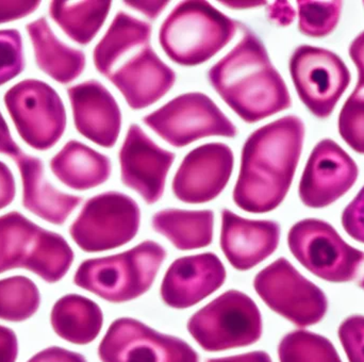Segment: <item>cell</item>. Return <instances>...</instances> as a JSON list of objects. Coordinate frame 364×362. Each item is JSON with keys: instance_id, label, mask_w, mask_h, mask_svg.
Wrapping results in <instances>:
<instances>
[{"instance_id": "4fadbf2b", "label": "cell", "mask_w": 364, "mask_h": 362, "mask_svg": "<svg viewBox=\"0 0 364 362\" xmlns=\"http://www.w3.org/2000/svg\"><path fill=\"white\" fill-rule=\"evenodd\" d=\"M102 362H199L186 341L132 318L112 322L98 346Z\"/></svg>"}, {"instance_id": "d6986e66", "label": "cell", "mask_w": 364, "mask_h": 362, "mask_svg": "<svg viewBox=\"0 0 364 362\" xmlns=\"http://www.w3.org/2000/svg\"><path fill=\"white\" fill-rule=\"evenodd\" d=\"M280 233L275 220H248L222 210L220 248L237 271H248L272 256L279 245Z\"/></svg>"}, {"instance_id": "4316f807", "label": "cell", "mask_w": 364, "mask_h": 362, "mask_svg": "<svg viewBox=\"0 0 364 362\" xmlns=\"http://www.w3.org/2000/svg\"><path fill=\"white\" fill-rule=\"evenodd\" d=\"M111 6V1H51L49 15L70 40L85 46L102 29Z\"/></svg>"}, {"instance_id": "7c38bea8", "label": "cell", "mask_w": 364, "mask_h": 362, "mask_svg": "<svg viewBox=\"0 0 364 362\" xmlns=\"http://www.w3.org/2000/svg\"><path fill=\"white\" fill-rule=\"evenodd\" d=\"M289 68L299 98L318 119L333 112L352 78L339 55L310 45L295 49Z\"/></svg>"}, {"instance_id": "7bdbcfd3", "label": "cell", "mask_w": 364, "mask_h": 362, "mask_svg": "<svg viewBox=\"0 0 364 362\" xmlns=\"http://www.w3.org/2000/svg\"><path fill=\"white\" fill-rule=\"evenodd\" d=\"M205 362H273L271 356L263 351L235 355V356L222 357V358L209 359Z\"/></svg>"}, {"instance_id": "5b68a950", "label": "cell", "mask_w": 364, "mask_h": 362, "mask_svg": "<svg viewBox=\"0 0 364 362\" xmlns=\"http://www.w3.org/2000/svg\"><path fill=\"white\" fill-rule=\"evenodd\" d=\"M166 255L164 246L147 240L127 252L83 261L74 284L111 303L134 301L153 286Z\"/></svg>"}, {"instance_id": "8d00e7d4", "label": "cell", "mask_w": 364, "mask_h": 362, "mask_svg": "<svg viewBox=\"0 0 364 362\" xmlns=\"http://www.w3.org/2000/svg\"><path fill=\"white\" fill-rule=\"evenodd\" d=\"M16 196V181L8 164L0 161V210L6 209Z\"/></svg>"}, {"instance_id": "6da1fadb", "label": "cell", "mask_w": 364, "mask_h": 362, "mask_svg": "<svg viewBox=\"0 0 364 362\" xmlns=\"http://www.w3.org/2000/svg\"><path fill=\"white\" fill-rule=\"evenodd\" d=\"M305 125L288 115L257 129L244 143L233 201L250 213H267L288 195L303 151Z\"/></svg>"}, {"instance_id": "836d02e7", "label": "cell", "mask_w": 364, "mask_h": 362, "mask_svg": "<svg viewBox=\"0 0 364 362\" xmlns=\"http://www.w3.org/2000/svg\"><path fill=\"white\" fill-rule=\"evenodd\" d=\"M341 222L352 239L364 244V186L343 210Z\"/></svg>"}, {"instance_id": "9a60e30c", "label": "cell", "mask_w": 364, "mask_h": 362, "mask_svg": "<svg viewBox=\"0 0 364 362\" xmlns=\"http://www.w3.org/2000/svg\"><path fill=\"white\" fill-rule=\"evenodd\" d=\"M175 157L174 153L156 144L140 126L132 124L119 154L122 181L153 205L164 195Z\"/></svg>"}, {"instance_id": "8fae6325", "label": "cell", "mask_w": 364, "mask_h": 362, "mask_svg": "<svg viewBox=\"0 0 364 362\" xmlns=\"http://www.w3.org/2000/svg\"><path fill=\"white\" fill-rule=\"evenodd\" d=\"M160 138L176 149L208 137L235 138L237 129L218 105L203 93L182 94L143 117Z\"/></svg>"}, {"instance_id": "f546056e", "label": "cell", "mask_w": 364, "mask_h": 362, "mask_svg": "<svg viewBox=\"0 0 364 362\" xmlns=\"http://www.w3.org/2000/svg\"><path fill=\"white\" fill-rule=\"evenodd\" d=\"M342 1L299 0V29L310 38L329 36L340 21Z\"/></svg>"}, {"instance_id": "f35d334b", "label": "cell", "mask_w": 364, "mask_h": 362, "mask_svg": "<svg viewBox=\"0 0 364 362\" xmlns=\"http://www.w3.org/2000/svg\"><path fill=\"white\" fill-rule=\"evenodd\" d=\"M267 16L273 23L282 27H287L294 21L296 17L293 6L288 1H275L267 6Z\"/></svg>"}, {"instance_id": "8992f818", "label": "cell", "mask_w": 364, "mask_h": 362, "mask_svg": "<svg viewBox=\"0 0 364 362\" xmlns=\"http://www.w3.org/2000/svg\"><path fill=\"white\" fill-rule=\"evenodd\" d=\"M188 333L205 352H222L252 346L260 340L262 316L245 293L229 290L195 312Z\"/></svg>"}, {"instance_id": "3957f363", "label": "cell", "mask_w": 364, "mask_h": 362, "mask_svg": "<svg viewBox=\"0 0 364 362\" xmlns=\"http://www.w3.org/2000/svg\"><path fill=\"white\" fill-rule=\"evenodd\" d=\"M239 26L210 2L182 1L162 23L159 43L178 65H200L232 40Z\"/></svg>"}, {"instance_id": "ab89813d", "label": "cell", "mask_w": 364, "mask_h": 362, "mask_svg": "<svg viewBox=\"0 0 364 362\" xmlns=\"http://www.w3.org/2000/svg\"><path fill=\"white\" fill-rule=\"evenodd\" d=\"M21 153V147L15 142L8 123H6L4 115L0 111V154L10 156L13 159Z\"/></svg>"}, {"instance_id": "e575fe53", "label": "cell", "mask_w": 364, "mask_h": 362, "mask_svg": "<svg viewBox=\"0 0 364 362\" xmlns=\"http://www.w3.org/2000/svg\"><path fill=\"white\" fill-rule=\"evenodd\" d=\"M40 6L41 1H0V23L30 16Z\"/></svg>"}, {"instance_id": "2e32d148", "label": "cell", "mask_w": 364, "mask_h": 362, "mask_svg": "<svg viewBox=\"0 0 364 362\" xmlns=\"http://www.w3.org/2000/svg\"><path fill=\"white\" fill-rule=\"evenodd\" d=\"M235 156L224 143H208L184 157L173 181V192L186 203H205L224 191L232 174Z\"/></svg>"}, {"instance_id": "d590c367", "label": "cell", "mask_w": 364, "mask_h": 362, "mask_svg": "<svg viewBox=\"0 0 364 362\" xmlns=\"http://www.w3.org/2000/svg\"><path fill=\"white\" fill-rule=\"evenodd\" d=\"M27 362H87L83 355L59 346H50L36 353Z\"/></svg>"}, {"instance_id": "5bb4252c", "label": "cell", "mask_w": 364, "mask_h": 362, "mask_svg": "<svg viewBox=\"0 0 364 362\" xmlns=\"http://www.w3.org/2000/svg\"><path fill=\"white\" fill-rule=\"evenodd\" d=\"M358 176L354 159L335 141L325 139L310 154L299 181V198L312 209L328 207L354 186Z\"/></svg>"}, {"instance_id": "cb8c5ba5", "label": "cell", "mask_w": 364, "mask_h": 362, "mask_svg": "<svg viewBox=\"0 0 364 362\" xmlns=\"http://www.w3.org/2000/svg\"><path fill=\"white\" fill-rule=\"evenodd\" d=\"M50 324L61 339L77 346H87L102 331L104 314L92 299L79 294H66L53 305Z\"/></svg>"}, {"instance_id": "44dd1931", "label": "cell", "mask_w": 364, "mask_h": 362, "mask_svg": "<svg viewBox=\"0 0 364 362\" xmlns=\"http://www.w3.org/2000/svg\"><path fill=\"white\" fill-rule=\"evenodd\" d=\"M21 175V203L30 213L49 224L61 226L82 201V197L58 190L48 181L40 158L21 153L13 158Z\"/></svg>"}, {"instance_id": "d6a6232c", "label": "cell", "mask_w": 364, "mask_h": 362, "mask_svg": "<svg viewBox=\"0 0 364 362\" xmlns=\"http://www.w3.org/2000/svg\"><path fill=\"white\" fill-rule=\"evenodd\" d=\"M338 337L348 362H364V316L354 314L342 321Z\"/></svg>"}, {"instance_id": "e0dca14e", "label": "cell", "mask_w": 364, "mask_h": 362, "mask_svg": "<svg viewBox=\"0 0 364 362\" xmlns=\"http://www.w3.org/2000/svg\"><path fill=\"white\" fill-rule=\"evenodd\" d=\"M226 270L213 252L177 259L162 280V301L174 309H186L213 294L224 284Z\"/></svg>"}, {"instance_id": "ba28073f", "label": "cell", "mask_w": 364, "mask_h": 362, "mask_svg": "<svg viewBox=\"0 0 364 362\" xmlns=\"http://www.w3.org/2000/svg\"><path fill=\"white\" fill-rule=\"evenodd\" d=\"M288 246L306 270L333 284L353 282L364 259L363 250L350 245L335 227L318 218L295 223L289 230Z\"/></svg>"}, {"instance_id": "603a6c76", "label": "cell", "mask_w": 364, "mask_h": 362, "mask_svg": "<svg viewBox=\"0 0 364 362\" xmlns=\"http://www.w3.org/2000/svg\"><path fill=\"white\" fill-rule=\"evenodd\" d=\"M51 172L60 182L75 191L97 188L111 176L109 157L77 140H70L50 160Z\"/></svg>"}, {"instance_id": "277c9868", "label": "cell", "mask_w": 364, "mask_h": 362, "mask_svg": "<svg viewBox=\"0 0 364 362\" xmlns=\"http://www.w3.org/2000/svg\"><path fill=\"white\" fill-rule=\"evenodd\" d=\"M74 250L59 233L43 228L18 211L0 215V274L23 269L47 284L65 277Z\"/></svg>"}, {"instance_id": "7a4b0ae2", "label": "cell", "mask_w": 364, "mask_h": 362, "mask_svg": "<svg viewBox=\"0 0 364 362\" xmlns=\"http://www.w3.org/2000/svg\"><path fill=\"white\" fill-rule=\"evenodd\" d=\"M208 78L229 108L254 124L287 110L291 96L260 38L246 30L235 48L210 68Z\"/></svg>"}, {"instance_id": "74e56055", "label": "cell", "mask_w": 364, "mask_h": 362, "mask_svg": "<svg viewBox=\"0 0 364 362\" xmlns=\"http://www.w3.org/2000/svg\"><path fill=\"white\" fill-rule=\"evenodd\" d=\"M18 339L13 329L0 325V362H16Z\"/></svg>"}, {"instance_id": "4dcf8cb0", "label": "cell", "mask_w": 364, "mask_h": 362, "mask_svg": "<svg viewBox=\"0 0 364 362\" xmlns=\"http://www.w3.org/2000/svg\"><path fill=\"white\" fill-rule=\"evenodd\" d=\"M339 134L344 142L364 155V90L356 87L339 115Z\"/></svg>"}, {"instance_id": "83f0119b", "label": "cell", "mask_w": 364, "mask_h": 362, "mask_svg": "<svg viewBox=\"0 0 364 362\" xmlns=\"http://www.w3.org/2000/svg\"><path fill=\"white\" fill-rule=\"evenodd\" d=\"M41 292L23 275L0 280V320L21 323L31 319L41 306Z\"/></svg>"}, {"instance_id": "b9f144b4", "label": "cell", "mask_w": 364, "mask_h": 362, "mask_svg": "<svg viewBox=\"0 0 364 362\" xmlns=\"http://www.w3.org/2000/svg\"><path fill=\"white\" fill-rule=\"evenodd\" d=\"M130 8L143 13L151 19L157 18L170 4L168 1H125Z\"/></svg>"}, {"instance_id": "d4e9b609", "label": "cell", "mask_w": 364, "mask_h": 362, "mask_svg": "<svg viewBox=\"0 0 364 362\" xmlns=\"http://www.w3.org/2000/svg\"><path fill=\"white\" fill-rule=\"evenodd\" d=\"M151 32V23L119 11L104 38L94 48L96 70L108 78L122 58L139 47L149 45Z\"/></svg>"}, {"instance_id": "60d3db41", "label": "cell", "mask_w": 364, "mask_h": 362, "mask_svg": "<svg viewBox=\"0 0 364 362\" xmlns=\"http://www.w3.org/2000/svg\"><path fill=\"white\" fill-rule=\"evenodd\" d=\"M350 59L358 70V85L357 87L364 90V31L361 32L350 46Z\"/></svg>"}, {"instance_id": "f1b7e54d", "label": "cell", "mask_w": 364, "mask_h": 362, "mask_svg": "<svg viewBox=\"0 0 364 362\" xmlns=\"http://www.w3.org/2000/svg\"><path fill=\"white\" fill-rule=\"evenodd\" d=\"M279 362H343L328 338L309 331L287 334L278 346Z\"/></svg>"}, {"instance_id": "52a82bcc", "label": "cell", "mask_w": 364, "mask_h": 362, "mask_svg": "<svg viewBox=\"0 0 364 362\" xmlns=\"http://www.w3.org/2000/svg\"><path fill=\"white\" fill-rule=\"evenodd\" d=\"M4 102L17 134L32 149L49 151L64 136L68 126L65 105L45 81H19L4 93Z\"/></svg>"}, {"instance_id": "1f68e13d", "label": "cell", "mask_w": 364, "mask_h": 362, "mask_svg": "<svg viewBox=\"0 0 364 362\" xmlns=\"http://www.w3.org/2000/svg\"><path fill=\"white\" fill-rule=\"evenodd\" d=\"M25 68L21 32L17 29L0 30V87L18 77Z\"/></svg>"}, {"instance_id": "ffe728a7", "label": "cell", "mask_w": 364, "mask_h": 362, "mask_svg": "<svg viewBox=\"0 0 364 362\" xmlns=\"http://www.w3.org/2000/svg\"><path fill=\"white\" fill-rule=\"evenodd\" d=\"M108 79L132 110H142L170 92L176 82V74L147 45L113 70Z\"/></svg>"}, {"instance_id": "484cf974", "label": "cell", "mask_w": 364, "mask_h": 362, "mask_svg": "<svg viewBox=\"0 0 364 362\" xmlns=\"http://www.w3.org/2000/svg\"><path fill=\"white\" fill-rule=\"evenodd\" d=\"M151 225L179 250L207 247L213 240L212 210H162L154 214Z\"/></svg>"}, {"instance_id": "ac0fdd59", "label": "cell", "mask_w": 364, "mask_h": 362, "mask_svg": "<svg viewBox=\"0 0 364 362\" xmlns=\"http://www.w3.org/2000/svg\"><path fill=\"white\" fill-rule=\"evenodd\" d=\"M77 132L104 149H112L122 129V112L114 96L97 80L68 87Z\"/></svg>"}, {"instance_id": "7402d4cb", "label": "cell", "mask_w": 364, "mask_h": 362, "mask_svg": "<svg viewBox=\"0 0 364 362\" xmlns=\"http://www.w3.org/2000/svg\"><path fill=\"white\" fill-rule=\"evenodd\" d=\"M26 30L38 70L60 85H68L81 76L87 66L85 53L59 40L46 17L27 23Z\"/></svg>"}, {"instance_id": "9c48e42d", "label": "cell", "mask_w": 364, "mask_h": 362, "mask_svg": "<svg viewBox=\"0 0 364 362\" xmlns=\"http://www.w3.org/2000/svg\"><path fill=\"white\" fill-rule=\"evenodd\" d=\"M254 288L269 309L301 329L318 324L328 312L324 291L286 258L261 270Z\"/></svg>"}, {"instance_id": "f6af8a7d", "label": "cell", "mask_w": 364, "mask_h": 362, "mask_svg": "<svg viewBox=\"0 0 364 362\" xmlns=\"http://www.w3.org/2000/svg\"><path fill=\"white\" fill-rule=\"evenodd\" d=\"M363 4H364V2H363Z\"/></svg>"}, {"instance_id": "30bf717a", "label": "cell", "mask_w": 364, "mask_h": 362, "mask_svg": "<svg viewBox=\"0 0 364 362\" xmlns=\"http://www.w3.org/2000/svg\"><path fill=\"white\" fill-rule=\"evenodd\" d=\"M141 210L136 201L121 192L92 197L70 227L73 241L85 252L114 250L138 235Z\"/></svg>"}, {"instance_id": "ee69618b", "label": "cell", "mask_w": 364, "mask_h": 362, "mask_svg": "<svg viewBox=\"0 0 364 362\" xmlns=\"http://www.w3.org/2000/svg\"><path fill=\"white\" fill-rule=\"evenodd\" d=\"M359 287H360L361 289L364 291V276L363 277V280L359 282Z\"/></svg>"}]
</instances>
